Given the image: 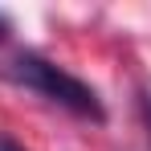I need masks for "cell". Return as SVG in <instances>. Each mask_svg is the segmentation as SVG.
Wrapping results in <instances>:
<instances>
[{
    "label": "cell",
    "mask_w": 151,
    "mask_h": 151,
    "mask_svg": "<svg viewBox=\"0 0 151 151\" xmlns=\"http://www.w3.org/2000/svg\"><path fill=\"white\" fill-rule=\"evenodd\" d=\"M0 74L8 78V82H17V86H25V90H33V94H41L45 102L78 114V119L106 123V106H102L98 90L90 82H82L78 74L61 70L57 61L41 57V53H17V57H8L0 65Z\"/></svg>",
    "instance_id": "6da1fadb"
},
{
    "label": "cell",
    "mask_w": 151,
    "mask_h": 151,
    "mask_svg": "<svg viewBox=\"0 0 151 151\" xmlns=\"http://www.w3.org/2000/svg\"><path fill=\"white\" fill-rule=\"evenodd\" d=\"M8 33H12V21H8V12H0V45L8 41Z\"/></svg>",
    "instance_id": "7a4b0ae2"
},
{
    "label": "cell",
    "mask_w": 151,
    "mask_h": 151,
    "mask_svg": "<svg viewBox=\"0 0 151 151\" xmlns=\"http://www.w3.org/2000/svg\"><path fill=\"white\" fill-rule=\"evenodd\" d=\"M0 151H25L17 139H8V135H0Z\"/></svg>",
    "instance_id": "3957f363"
},
{
    "label": "cell",
    "mask_w": 151,
    "mask_h": 151,
    "mask_svg": "<svg viewBox=\"0 0 151 151\" xmlns=\"http://www.w3.org/2000/svg\"><path fill=\"white\" fill-rule=\"evenodd\" d=\"M143 119H147V131H151V90L143 94Z\"/></svg>",
    "instance_id": "277c9868"
}]
</instances>
